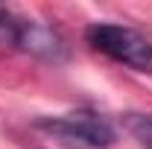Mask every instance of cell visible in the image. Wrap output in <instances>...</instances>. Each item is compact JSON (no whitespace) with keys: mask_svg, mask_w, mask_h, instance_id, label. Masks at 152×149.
I'll return each mask as SVG.
<instances>
[{"mask_svg":"<svg viewBox=\"0 0 152 149\" xmlns=\"http://www.w3.org/2000/svg\"><path fill=\"white\" fill-rule=\"evenodd\" d=\"M85 41L96 53L108 56L117 64H126L137 73H152V41L132 26L96 20L85 26Z\"/></svg>","mask_w":152,"mask_h":149,"instance_id":"1","label":"cell"},{"mask_svg":"<svg viewBox=\"0 0 152 149\" xmlns=\"http://www.w3.org/2000/svg\"><path fill=\"white\" fill-rule=\"evenodd\" d=\"M35 129L44 134H53L64 143H79L88 149H105L114 143L117 131L114 126L99 114L76 111V114H58V117H38Z\"/></svg>","mask_w":152,"mask_h":149,"instance_id":"2","label":"cell"},{"mask_svg":"<svg viewBox=\"0 0 152 149\" xmlns=\"http://www.w3.org/2000/svg\"><path fill=\"white\" fill-rule=\"evenodd\" d=\"M20 50L32 53V56L50 58V61H58L64 58V41L58 38L56 29L44 26V23H35V20H23V32H20Z\"/></svg>","mask_w":152,"mask_h":149,"instance_id":"3","label":"cell"},{"mask_svg":"<svg viewBox=\"0 0 152 149\" xmlns=\"http://www.w3.org/2000/svg\"><path fill=\"white\" fill-rule=\"evenodd\" d=\"M20 32H23V20L0 9V50H20Z\"/></svg>","mask_w":152,"mask_h":149,"instance_id":"4","label":"cell"},{"mask_svg":"<svg viewBox=\"0 0 152 149\" xmlns=\"http://www.w3.org/2000/svg\"><path fill=\"white\" fill-rule=\"evenodd\" d=\"M123 123H126V131H129L143 149H152V114L129 111L123 117Z\"/></svg>","mask_w":152,"mask_h":149,"instance_id":"5","label":"cell"}]
</instances>
